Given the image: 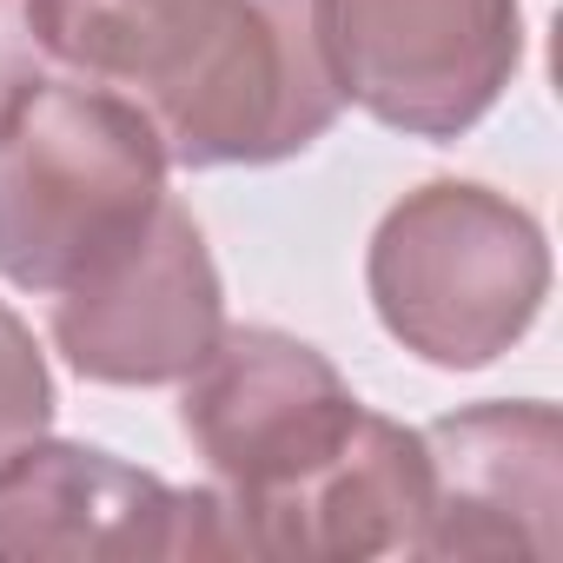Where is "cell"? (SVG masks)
<instances>
[{"instance_id":"5b68a950","label":"cell","mask_w":563,"mask_h":563,"mask_svg":"<svg viewBox=\"0 0 563 563\" xmlns=\"http://www.w3.org/2000/svg\"><path fill=\"white\" fill-rule=\"evenodd\" d=\"M339 100L411 140L471 133L523 67L517 0H312Z\"/></svg>"},{"instance_id":"30bf717a","label":"cell","mask_w":563,"mask_h":563,"mask_svg":"<svg viewBox=\"0 0 563 563\" xmlns=\"http://www.w3.org/2000/svg\"><path fill=\"white\" fill-rule=\"evenodd\" d=\"M54 424V372L14 306H0V464Z\"/></svg>"},{"instance_id":"52a82bcc","label":"cell","mask_w":563,"mask_h":563,"mask_svg":"<svg viewBox=\"0 0 563 563\" xmlns=\"http://www.w3.org/2000/svg\"><path fill=\"white\" fill-rule=\"evenodd\" d=\"M225 332V286L186 206L159 212L80 286L54 292V345L87 385H179Z\"/></svg>"},{"instance_id":"8992f818","label":"cell","mask_w":563,"mask_h":563,"mask_svg":"<svg viewBox=\"0 0 563 563\" xmlns=\"http://www.w3.org/2000/svg\"><path fill=\"white\" fill-rule=\"evenodd\" d=\"M179 563L239 556L212 484L166 477L67 438H34L0 464V563Z\"/></svg>"},{"instance_id":"ba28073f","label":"cell","mask_w":563,"mask_h":563,"mask_svg":"<svg viewBox=\"0 0 563 563\" xmlns=\"http://www.w3.org/2000/svg\"><path fill=\"white\" fill-rule=\"evenodd\" d=\"M424 517L411 556H556L563 550V418L543 398L464 405L418 431Z\"/></svg>"},{"instance_id":"3957f363","label":"cell","mask_w":563,"mask_h":563,"mask_svg":"<svg viewBox=\"0 0 563 563\" xmlns=\"http://www.w3.org/2000/svg\"><path fill=\"white\" fill-rule=\"evenodd\" d=\"M365 286L378 325L411 358L484 372L537 325L550 299V245L517 199L477 179H431L378 219Z\"/></svg>"},{"instance_id":"6da1fadb","label":"cell","mask_w":563,"mask_h":563,"mask_svg":"<svg viewBox=\"0 0 563 563\" xmlns=\"http://www.w3.org/2000/svg\"><path fill=\"white\" fill-rule=\"evenodd\" d=\"M47 54L140 107L186 173L299 159L339 120L312 0H41Z\"/></svg>"},{"instance_id":"7a4b0ae2","label":"cell","mask_w":563,"mask_h":563,"mask_svg":"<svg viewBox=\"0 0 563 563\" xmlns=\"http://www.w3.org/2000/svg\"><path fill=\"white\" fill-rule=\"evenodd\" d=\"M166 146L107 87L41 80L0 120V278L67 292L166 199Z\"/></svg>"},{"instance_id":"8fae6325","label":"cell","mask_w":563,"mask_h":563,"mask_svg":"<svg viewBox=\"0 0 563 563\" xmlns=\"http://www.w3.org/2000/svg\"><path fill=\"white\" fill-rule=\"evenodd\" d=\"M47 27L41 0H0V120H8L41 80H47Z\"/></svg>"},{"instance_id":"277c9868","label":"cell","mask_w":563,"mask_h":563,"mask_svg":"<svg viewBox=\"0 0 563 563\" xmlns=\"http://www.w3.org/2000/svg\"><path fill=\"white\" fill-rule=\"evenodd\" d=\"M179 385V431L212 471L239 556L245 523L299 490L365 411L319 345L272 325H225Z\"/></svg>"},{"instance_id":"9c48e42d","label":"cell","mask_w":563,"mask_h":563,"mask_svg":"<svg viewBox=\"0 0 563 563\" xmlns=\"http://www.w3.org/2000/svg\"><path fill=\"white\" fill-rule=\"evenodd\" d=\"M424 517V444L398 418L358 411L352 438L272 510L245 523V556L272 563H358V556H411Z\"/></svg>"}]
</instances>
